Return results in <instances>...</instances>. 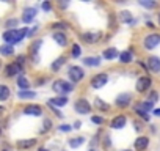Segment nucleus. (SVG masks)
Listing matches in <instances>:
<instances>
[{"label": "nucleus", "mask_w": 160, "mask_h": 151, "mask_svg": "<svg viewBox=\"0 0 160 151\" xmlns=\"http://www.w3.org/2000/svg\"><path fill=\"white\" fill-rule=\"evenodd\" d=\"M25 36H28V29L24 27V29H14V30H7L3 33V41L7 44H18L21 43Z\"/></svg>", "instance_id": "f257e3e1"}, {"label": "nucleus", "mask_w": 160, "mask_h": 151, "mask_svg": "<svg viewBox=\"0 0 160 151\" xmlns=\"http://www.w3.org/2000/svg\"><path fill=\"white\" fill-rule=\"evenodd\" d=\"M52 90L58 96H66V95H69V93L74 91V84L72 82H68V81H63V79H57L52 84Z\"/></svg>", "instance_id": "f03ea898"}, {"label": "nucleus", "mask_w": 160, "mask_h": 151, "mask_svg": "<svg viewBox=\"0 0 160 151\" xmlns=\"http://www.w3.org/2000/svg\"><path fill=\"white\" fill-rule=\"evenodd\" d=\"M68 77H69V82H72L74 85L82 82L85 79V69L82 66H77V65H71L68 68Z\"/></svg>", "instance_id": "7ed1b4c3"}, {"label": "nucleus", "mask_w": 160, "mask_h": 151, "mask_svg": "<svg viewBox=\"0 0 160 151\" xmlns=\"http://www.w3.org/2000/svg\"><path fill=\"white\" fill-rule=\"evenodd\" d=\"M160 46V33H149L143 38V47L144 50H152Z\"/></svg>", "instance_id": "20e7f679"}, {"label": "nucleus", "mask_w": 160, "mask_h": 151, "mask_svg": "<svg viewBox=\"0 0 160 151\" xmlns=\"http://www.w3.org/2000/svg\"><path fill=\"white\" fill-rule=\"evenodd\" d=\"M107 82H108V74L107 72H99V74L93 76L90 85H91L93 90H101L107 85Z\"/></svg>", "instance_id": "39448f33"}, {"label": "nucleus", "mask_w": 160, "mask_h": 151, "mask_svg": "<svg viewBox=\"0 0 160 151\" xmlns=\"http://www.w3.org/2000/svg\"><path fill=\"white\" fill-rule=\"evenodd\" d=\"M91 109H93V106H91L85 98H78V99L74 102V110H75L78 115H87V113H91Z\"/></svg>", "instance_id": "423d86ee"}, {"label": "nucleus", "mask_w": 160, "mask_h": 151, "mask_svg": "<svg viewBox=\"0 0 160 151\" xmlns=\"http://www.w3.org/2000/svg\"><path fill=\"white\" fill-rule=\"evenodd\" d=\"M151 87H152V79L149 77V76H141V77L137 79L135 90H137L138 93H146Z\"/></svg>", "instance_id": "0eeeda50"}, {"label": "nucleus", "mask_w": 160, "mask_h": 151, "mask_svg": "<svg viewBox=\"0 0 160 151\" xmlns=\"http://www.w3.org/2000/svg\"><path fill=\"white\" fill-rule=\"evenodd\" d=\"M102 38V32H85L82 35V41L87 44H98Z\"/></svg>", "instance_id": "6e6552de"}, {"label": "nucleus", "mask_w": 160, "mask_h": 151, "mask_svg": "<svg viewBox=\"0 0 160 151\" xmlns=\"http://www.w3.org/2000/svg\"><path fill=\"white\" fill-rule=\"evenodd\" d=\"M130 102H132V95H130V93H119V95L116 96V99H115V106L119 107V109L129 107Z\"/></svg>", "instance_id": "1a4fd4ad"}, {"label": "nucleus", "mask_w": 160, "mask_h": 151, "mask_svg": "<svg viewBox=\"0 0 160 151\" xmlns=\"http://www.w3.org/2000/svg\"><path fill=\"white\" fill-rule=\"evenodd\" d=\"M146 65H148V71H151L154 74H158L160 72V57L149 55L148 60H146Z\"/></svg>", "instance_id": "9d476101"}, {"label": "nucleus", "mask_w": 160, "mask_h": 151, "mask_svg": "<svg viewBox=\"0 0 160 151\" xmlns=\"http://www.w3.org/2000/svg\"><path fill=\"white\" fill-rule=\"evenodd\" d=\"M127 124V117L126 115H116L112 121H110V128L112 129H122L124 126Z\"/></svg>", "instance_id": "9b49d317"}, {"label": "nucleus", "mask_w": 160, "mask_h": 151, "mask_svg": "<svg viewBox=\"0 0 160 151\" xmlns=\"http://www.w3.org/2000/svg\"><path fill=\"white\" fill-rule=\"evenodd\" d=\"M24 113L25 115H30V117H41L42 115V107L38 106V104H28L24 109Z\"/></svg>", "instance_id": "f8f14e48"}, {"label": "nucleus", "mask_w": 160, "mask_h": 151, "mask_svg": "<svg viewBox=\"0 0 160 151\" xmlns=\"http://www.w3.org/2000/svg\"><path fill=\"white\" fill-rule=\"evenodd\" d=\"M133 146H135L137 151H144V149L149 146V137H146V135L137 137L135 142H133Z\"/></svg>", "instance_id": "ddd939ff"}, {"label": "nucleus", "mask_w": 160, "mask_h": 151, "mask_svg": "<svg viewBox=\"0 0 160 151\" xmlns=\"http://www.w3.org/2000/svg\"><path fill=\"white\" fill-rule=\"evenodd\" d=\"M36 14H38L36 8H33V7L25 8V10H24V13H22V21H24V24H30V22L36 18Z\"/></svg>", "instance_id": "4468645a"}, {"label": "nucleus", "mask_w": 160, "mask_h": 151, "mask_svg": "<svg viewBox=\"0 0 160 151\" xmlns=\"http://www.w3.org/2000/svg\"><path fill=\"white\" fill-rule=\"evenodd\" d=\"M68 98L66 96H57V98H50L47 101V106H52V107H64L68 104Z\"/></svg>", "instance_id": "2eb2a0df"}, {"label": "nucleus", "mask_w": 160, "mask_h": 151, "mask_svg": "<svg viewBox=\"0 0 160 151\" xmlns=\"http://www.w3.org/2000/svg\"><path fill=\"white\" fill-rule=\"evenodd\" d=\"M119 22L129 24V25L133 27V25L137 24V19L132 18V13H130V11H121V13H119Z\"/></svg>", "instance_id": "dca6fc26"}, {"label": "nucleus", "mask_w": 160, "mask_h": 151, "mask_svg": "<svg viewBox=\"0 0 160 151\" xmlns=\"http://www.w3.org/2000/svg\"><path fill=\"white\" fill-rule=\"evenodd\" d=\"M101 63H102V57H98V55H94V57H85L83 58V65L87 68H96Z\"/></svg>", "instance_id": "f3484780"}, {"label": "nucleus", "mask_w": 160, "mask_h": 151, "mask_svg": "<svg viewBox=\"0 0 160 151\" xmlns=\"http://www.w3.org/2000/svg\"><path fill=\"white\" fill-rule=\"evenodd\" d=\"M22 71V68L14 61V63H10L7 68H5V74H7V77H13V76H18L19 72Z\"/></svg>", "instance_id": "a211bd4d"}, {"label": "nucleus", "mask_w": 160, "mask_h": 151, "mask_svg": "<svg viewBox=\"0 0 160 151\" xmlns=\"http://www.w3.org/2000/svg\"><path fill=\"white\" fill-rule=\"evenodd\" d=\"M119 61H121L122 65H129V63H132V61H133V52H132V49L122 50V52L119 54Z\"/></svg>", "instance_id": "6ab92c4d"}, {"label": "nucleus", "mask_w": 160, "mask_h": 151, "mask_svg": "<svg viewBox=\"0 0 160 151\" xmlns=\"http://www.w3.org/2000/svg\"><path fill=\"white\" fill-rule=\"evenodd\" d=\"M53 41H55L58 46H61V47L68 46V36H66L64 32H55V33H53Z\"/></svg>", "instance_id": "aec40b11"}, {"label": "nucleus", "mask_w": 160, "mask_h": 151, "mask_svg": "<svg viewBox=\"0 0 160 151\" xmlns=\"http://www.w3.org/2000/svg\"><path fill=\"white\" fill-rule=\"evenodd\" d=\"M102 58H105V60L119 58V52H118V49H115V47H107V49L102 52Z\"/></svg>", "instance_id": "412c9836"}, {"label": "nucleus", "mask_w": 160, "mask_h": 151, "mask_svg": "<svg viewBox=\"0 0 160 151\" xmlns=\"http://www.w3.org/2000/svg\"><path fill=\"white\" fill-rule=\"evenodd\" d=\"M94 107L99 110V112H108L110 109H112V106L110 104H107L104 99H101V98H96L94 99Z\"/></svg>", "instance_id": "4be33fe9"}, {"label": "nucleus", "mask_w": 160, "mask_h": 151, "mask_svg": "<svg viewBox=\"0 0 160 151\" xmlns=\"http://www.w3.org/2000/svg\"><path fill=\"white\" fill-rule=\"evenodd\" d=\"M18 87L21 88V91H27L30 88V82H28V79L25 77V76H22V74L18 76Z\"/></svg>", "instance_id": "5701e85b"}, {"label": "nucleus", "mask_w": 160, "mask_h": 151, "mask_svg": "<svg viewBox=\"0 0 160 151\" xmlns=\"http://www.w3.org/2000/svg\"><path fill=\"white\" fill-rule=\"evenodd\" d=\"M36 145V138H27V140H19L18 142V148L19 149H28L32 146Z\"/></svg>", "instance_id": "b1692460"}, {"label": "nucleus", "mask_w": 160, "mask_h": 151, "mask_svg": "<svg viewBox=\"0 0 160 151\" xmlns=\"http://www.w3.org/2000/svg\"><path fill=\"white\" fill-rule=\"evenodd\" d=\"M41 46H42V39H38V41H35V43L30 46V52H32L35 61H38V52H39V47H41Z\"/></svg>", "instance_id": "393cba45"}, {"label": "nucleus", "mask_w": 160, "mask_h": 151, "mask_svg": "<svg viewBox=\"0 0 160 151\" xmlns=\"http://www.w3.org/2000/svg\"><path fill=\"white\" fill-rule=\"evenodd\" d=\"M64 63H66V57H64V55H61V57H58V58L50 65V69H52L53 72H57V71H60V68H61Z\"/></svg>", "instance_id": "a878e982"}, {"label": "nucleus", "mask_w": 160, "mask_h": 151, "mask_svg": "<svg viewBox=\"0 0 160 151\" xmlns=\"http://www.w3.org/2000/svg\"><path fill=\"white\" fill-rule=\"evenodd\" d=\"M85 143V137H74V138H69V146L71 148H78V146H82Z\"/></svg>", "instance_id": "bb28decb"}, {"label": "nucleus", "mask_w": 160, "mask_h": 151, "mask_svg": "<svg viewBox=\"0 0 160 151\" xmlns=\"http://www.w3.org/2000/svg\"><path fill=\"white\" fill-rule=\"evenodd\" d=\"M14 54V49L11 44H3V46H0V55H3V57H10Z\"/></svg>", "instance_id": "cd10ccee"}, {"label": "nucleus", "mask_w": 160, "mask_h": 151, "mask_svg": "<svg viewBox=\"0 0 160 151\" xmlns=\"http://www.w3.org/2000/svg\"><path fill=\"white\" fill-rule=\"evenodd\" d=\"M10 95H11V91L7 85H0V101H7L10 98Z\"/></svg>", "instance_id": "c85d7f7f"}, {"label": "nucleus", "mask_w": 160, "mask_h": 151, "mask_svg": "<svg viewBox=\"0 0 160 151\" xmlns=\"http://www.w3.org/2000/svg\"><path fill=\"white\" fill-rule=\"evenodd\" d=\"M138 3H140L141 7L148 8V10H154V8H157V7H158V3H157V2H154V0H140Z\"/></svg>", "instance_id": "c756f323"}, {"label": "nucleus", "mask_w": 160, "mask_h": 151, "mask_svg": "<svg viewBox=\"0 0 160 151\" xmlns=\"http://www.w3.org/2000/svg\"><path fill=\"white\" fill-rule=\"evenodd\" d=\"M71 55H72V58H78L80 55H82V47H80V44H77V43L72 44V47H71Z\"/></svg>", "instance_id": "7c9ffc66"}, {"label": "nucleus", "mask_w": 160, "mask_h": 151, "mask_svg": "<svg viewBox=\"0 0 160 151\" xmlns=\"http://www.w3.org/2000/svg\"><path fill=\"white\" fill-rule=\"evenodd\" d=\"M18 96H19V99H33V98H36V93L27 90V91H19Z\"/></svg>", "instance_id": "2f4dec72"}, {"label": "nucleus", "mask_w": 160, "mask_h": 151, "mask_svg": "<svg viewBox=\"0 0 160 151\" xmlns=\"http://www.w3.org/2000/svg\"><path fill=\"white\" fill-rule=\"evenodd\" d=\"M157 101H158V93H157V91H154V90H152V91H149V95H148V98H146V102H149L151 106H154Z\"/></svg>", "instance_id": "473e14b6"}, {"label": "nucleus", "mask_w": 160, "mask_h": 151, "mask_svg": "<svg viewBox=\"0 0 160 151\" xmlns=\"http://www.w3.org/2000/svg\"><path fill=\"white\" fill-rule=\"evenodd\" d=\"M133 110H135V113H137V115H138L141 120H144V121H149V113H148V112H144V110H143V109H140L138 106H135V107H133Z\"/></svg>", "instance_id": "72a5a7b5"}, {"label": "nucleus", "mask_w": 160, "mask_h": 151, "mask_svg": "<svg viewBox=\"0 0 160 151\" xmlns=\"http://www.w3.org/2000/svg\"><path fill=\"white\" fill-rule=\"evenodd\" d=\"M50 128H52V120H50V118H46V120H44V123H42V129H41V134L47 132V131H49Z\"/></svg>", "instance_id": "f704fd0d"}, {"label": "nucleus", "mask_w": 160, "mask_h": 151, "mask_svg": "<svg viewBox=\"0 0 160 151\" xmlns=\"http://www.w3.org/2000/svg\"><path fill=\"white\" fill-rule=\"evenodd\" d=\"M69 25L66 24V22H55L53 25H52V29H57V30H60V32H63V30H66Z\"/></svg>", "instance_id": "c9c22d12"}, {"label": "nucleus", "mask_w": 160, "mask_h": 151, "mask_svg": "<svg viewBox=\"0 0 160 151\" xmlns=\"http://www.w3.org/2000/svg\"><path fill=\"white\" fill-rule=\"evenodd\" d=\"M91 121H93L94 124H98V126L104 124V118H102V117H99V115H94V117H91Z\"/></svg>", "instance_id": "e433bc0d"}, {"label": "nucleus", "mask_w": 160, "mask_h": 151, "mask_svg": "<svg viewBox=\"0 0 160 151\" xmlns=\"http://www.w3.org/2000/svg\"><path fill=\"white\" fill-rule=\"evenodd\" d=\"M72 129H74V128H72L71 124H60V126H58V131H60V132H69V131H72Z\"/></svg>", "instance_id": "4c0bfd02"}, {"label": "nucleus", "mask_w": 160, "mask_h": 151, "mask_svg": "<svg viewBox=\"0 0 160 151\" xmlns=\"http://www.w3.org/2000/svg\"><path fill=\"white\" fill-rule=\"evenodd\" d=\"M5 25H7L10 30H14V25H18V19H8Z\"/></svg>", "instance_id": "58836bf2"}, {"label": "nucleus", "mask_w": 160, "mask_h": 151, "mask_svg": "<svg viewBox=\"0 0 160 151\" xmlns=\"http://www.w3.org/2000/svg\"><path fill=\"white\" fill-rule=\"evenodd\" d=\"M41 7H42L44 11H50V10H52V3H50V2H42Z\"/></svg>", "instance_id": "ea45409f"}, {"label": "nucleus", "mask_w": 160, "mask_h": 151, "mask_svg": "<svg viewBox=\"0 0 160 151\" xmlns=\"http://www.w3.org/2000/svg\"><path fill=\"white\" fill-rule=\"evenodd\" d=\"M16 63H18V65H19L21 68H24V63H25V57H24V55H19V57H18V60H16Z\"/></svg>", "instance_id": "a19ab883"}, {"label": "nucleus", "mask_w": 160, "mask_h": 151, "mask_svg": "<svg viewBox=\"0 0 160 151\" xmlns=\"http://www.w3.org/2000/svg\"><path fill=\"white\" fill-rule=\"evenodd\" d=\"M133 128H135V131H138V132H140V131L143 129V126H141V123H140V121H137V120L133 121Z\"/></svg>", "instance_id": "79ce46f5"}, {"label": "nucleus", "mask_w": 160, "mask_h": 151, "mask_svg": "<svg viewBox=\"0 0 160 151\" xmlns=\"http://www.w3.org/2000/svg\"><path fill=\"white\" fill-rule=\"evenodd\" d=\"M36 32H38V25H36V27H33L32 30H28V36H33Z\"/></svg>", "instance_id": "37998d69"}, {"label": "nucleus", "mask_w": 160, "mask_h": 151, "mask_svg": "<svg viewBox=\"0 0 160 151\" xmlns=\"http://www.w3.org/2000/svg\"><path fill=\"white\" fill-rule=\"evenodd\" d=\"M80 126H82V123H80V121H75L72 128H74V129H80Z\"/></svg>", "instance_id": "c03bdc74"}, {"label": "nucleus", "mask_w": 160, "mask_h": 151, "mask_svg": "<svg viewBox=\"0 0 160 151\" xmlns=\"http://www.w3.org/2000/svg\"><path fill=\"white\" fill-rule=\"evenodd\" d=\"M146 27H148V29H154L155 25H154V24H152L151 21H148V22H146Z\"/></svg>", "instance_id": "a18cd8bd"}, {"label": "nucleus", "mask_w": 160, "mask_h": 151, "mask_svg": "<svg viewBox=\"0 0 160 151\" xmlns=\"http://www.w3.org/2000/svg\"><path fill=\"white\" fill-rule=\"evenodd\" d=\"M3 113H5V107H3V106H0V117H2Z\"/></svg>", "instance_id": "49530a36"}, {"label": "nucleus", "mask_w": 160, "mask_h": 151, "mask_svg": "<svg viewBox=\"0 0 160 151\" xmlns=\"http://www.w3.org/2000/svg\"><path fill=\"white\" fill-rule=\"evenodd\" d=\"M154 115H155V117H160V109H155V110H154Z\"/></svg>", "instance_id": "de8ad7c7"}, {"label": "nucleus", "mask_w": 160, "mask_h": 151, "mask_svg": "<svg viewBox=\"0 0 160 151\" xmlns=\"http://www.w3.org/2000/svg\"><path fill=\"white\" fill-rule=\"evenodd\" d=\"M38 151H49V149H47V148H39Z\"/></svg>", "instance_id": "09e8293b"}, {"label": "nucleus", "mask_w": 160, "mask_h": 151, "mask_svg": "<svg viewBox=\"0 0 160 151\" xmlns=\"http://www.w3.org/2000/svg\"><path fill=\"white\" fill-rule=\"evenodd\" d=\"M158 25H160V13H158Z\"/></svg>", "instance_id": "8fccbe9b"}, {"label": "nucleus", "mask_w": 160, "mask_h": 151, "mask_svg": "<svg viewBox=\"0 0 160 151\" xmlns=\"http://www.w3.org/2000/svg\"><path fill=\"white\" fill-rule=\"evenodd\" d=\"M121 151H132V149H121Z\"/></svg>", "instance_id": "3c124183"}, {"label": "nucleus", "mask_w": 160, "mask_h": 151, "mask_svg": "<svg viewBox=\"0 0 160 151\" xmlns=\"http://www.w3.org/2000/svg\"><path fill=\"white\" fill-rule=\"evenodd\" d=\"M0 134H2V129H0Z\"/></svg>", "instance_id": "603ef678"}, {"label": "nucleus", "mask_w": 160, "mask_h": 151, "mask_svg": "<svg viewBox=\"0 0 160 151\" xmlns=\"http://www.w3.org/2000/svg\"><path fill=\"white\" fill-rule=\"evenodd\" d=\"M3 151H8V149H3Z\"/></svg>", "instance_id": "864d4df0"}, {"label": "nucleus", "mask_w": 160, "mask_h": 151, "mask_svg": "<svg viewBox=\"0 0 160 151\" xmlns=\"http://www.w3.org/2000/svg\"><path fill=\"white\" fill-rule=\"evenodd\" d=\"M63 151H66V149H63Z\"/></svg>", "instance_id": "5fc2aeb1"}]
</instances>
